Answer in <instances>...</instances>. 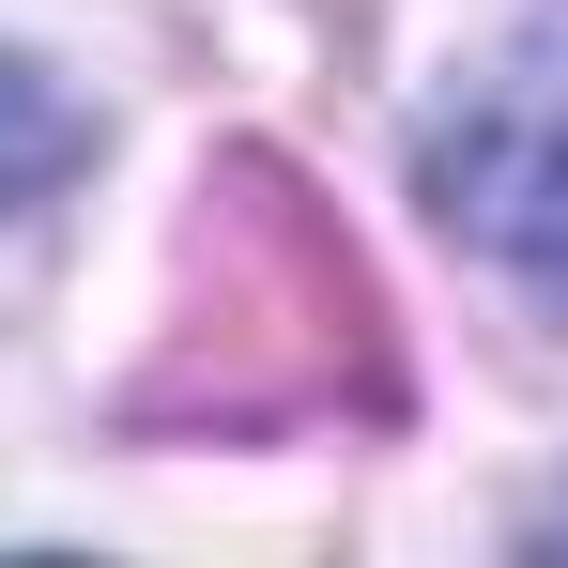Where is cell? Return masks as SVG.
Returning a JSON list of instances; mask_svg holds the SVG:
<instances>
[{
  "instance_id": "3",
  "label": "cell",
  "mask_w": 568,
  "mask_h": 568,
  "mask_svg": "<svg viewBox=\"0 0 568 568\" xmlns=\"http://www.w3.org/2000/svg\"><path fill=\"white\" fill-rule=\"evenodd\" d=\"M62 170H78V108L47 93L31 62H0V200H47Z\"/></svg>"
},
{
  "instance_id": "2",
  "label": "cell",
  "mask_w": 568,
  "mask_h": 568,
  "mask_svg": "<svg viewBox=\"0 0 568 568\" xmlns=\"http://www.w3.org/2000/svg\"><path fill=\"white\" fill-rule=\"evenodd\" d=\"M415 170L476 262H507L523 292L568 307V47H507L491 78H462V108L430 123Z\"/></svg>"
},
{
  "instance_id": "1",
  "label": "cell",
  "mask_w": 568,
  "mask_h": 568,
  "mask_svg": "<svg viewBox=\"0 0 568 568\" xmlns=\"http://www.w3.org/2000/svg\"><path fill=\"white\" fill-rule=\"evenodd\" d=\"M170 446H277V430H384L399 415V323L369 262L277 154H215L185 215V307L123 399Z\"/></svg>"
}]
</instances>
